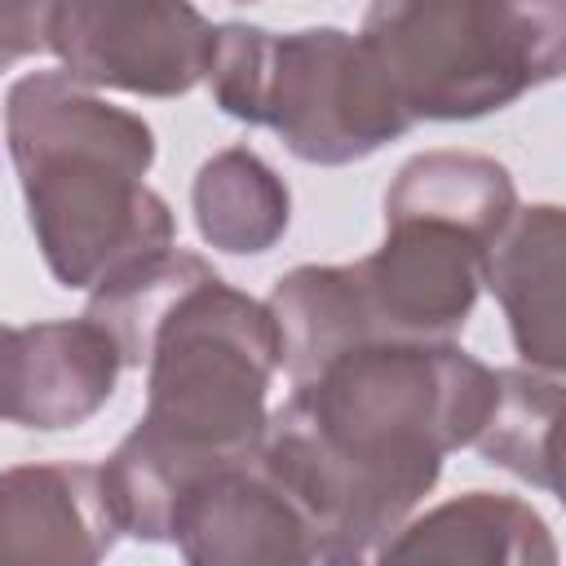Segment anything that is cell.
<instances>
[{
    "mask_svg": "<svg viewBox=\"0 0 566 566\" xmlns=\"http://www.w3.org/2000/svg\"><path fill=\"white\" fill-rule=\"evenodd\" d=\"M190 208L199 239L230 256L270 252L292 221V195L283 177L248 146H226L199 164Z\"/></svg>",
    "mask_w": 566,
    "mask_h": 566,
    "instance_id": "5bb4252c",
    "label": "cell"
},
{
    "mask_svg": "<svg viewBox=\"0 0 566 566\" xmlns=\"http://www.w3.org/2000/svg\"><path fill=\"white\" fill-rule=\"evenodd\" d=\"M548 522L517 495L464 491L420 517H407L380 548L376 566H557Z\"/></svg>",
    "mask_w": 566,
    "mask_h": 566,
    "instance_id": "8fae6325",
    "label": "cell"
},
{
    "mask_svg": "<svg viewBox=\"0 0 566 566\" xmlns=\"http://www.w3.org/2000/svg\"><path fill=\"white\" fill-rule=\"evenodd\" d=\"M115 539L97 464L0 469V566H102Z\"/></svg>",
    "mask_w": 566,
    "mask_h": 566,
    "instance_id": "30bf717a",
    "label": "cell"
},
{
    "mask_svg": "<svg viewBox=\"0 0 566 566\" xmlns=\"http://www.w3.org/2000/svg\"><path fill=\"white\" fill-rule=\"evenodd\" d=\"M124 363L111 336L80 318L9 327L0 323V420L22 429H75L93 420Z\"/></svg>",
    "mask_w": 566,
    "mask_h": 566,
    "instance_id": "9c48e42d",
    "label": "cell"
},
{
    "mask_svg": "<svg viewBox=\"0 0 566 566\" xmlns=\"http://www.w3.org/2000/svg\"><path fill=\"white\" fill-rule=\"evenodd\" d=\"M562 248L566 217L557 203H531L509 217L486 248L482 283L504 305L513 345L531 371L562 376L566 367V314H562Z\"/></svg>",
    "mask_w": 566,
    "mask_h": 566,
    "instance_id": "7c38bea8",
    "label": "cell"
},
{
    "mask_svg": "<svg viewBox=\"0 0 566 566\" xmlns=\"http://www.w3.org/2000/svg\"><path fill=\"white\" fill-rule=\"evenodd\" d=\"M517 212V190L504 164L473 150H424L407 159L385 195V221L420 217L442 221L482 248L500 239Z\"/></svg>",
    "mask_w": 566,
    "mask_h": 566,
    "instance_id": "4fadbf2b",
    "label": "cell"
},
{
    "mask_svg": "<svg viewBox=\"0 0 566 566\" xmlns=\"http://www.w3.org/2000/svg\"><path fill=\"white\" fill-rule=\"evenodd\" d=\"M495 407V367L460 345L376 340L345 349L270 416L256 464L305 509L318 539L380 548L473 447Z\"/></svg>",
    "mask_w": 566,
    "mask_h": 566,
    "instance_id": "6da1fadb",
    "label": "cell"
},
{
    "mask_svg": "<svg viewBox=\"0 0 566 566\" xmlns=\"http://www.w3.org/2000/svg\"><path fill=\"white\" fill-rule=\"evenodd\" d=\"M486 248L442 221H385V243L354 261V279L376 340L442 345L451 340L482 292Z\"/></svg>",
    "mask_w": 566,
    "mask_h": 566,
    "instance_id": "52a82bcc",
    "label": "cell"
},
{
    "mask_svg": "<svg viewBox=\"0 0 566 566\" xmlns=\"http://www.w3.org/2000/svg\"><path fill=\"white\" fill-rule=\"evenodd\" d=\"M310 566H376V548L345 544V539H318Z\"/></svg>",
    "mask_w": 566,
    "mask_h": 566,
    "instance_id": "ac0fdd59",
    "label": "cell"
},
{
    "mask_svg": "<svg viewBox=\"0 0 566 566\" xmlns=\"http://www.w3.org/2000/svg\"><path fill=\"white\" fill-rule=\"evenodd\" d=\"M168 539L186 566H310L318 531L256 455H243L181 495Z\"/></svg>",
    "mask_w": 566,
    "mask_h": 566,
    "instance_id": "ba28073f",
    "label": "cell"
},
{
    "mask_svg": "<svg viewBox=\"0 0 566 566\" xmlns=\"http://www.w3.org/2000/svg\"><path fill=\"white\" fill-rule=\"evenodd\" d=\"M279 367L270 310L217 270L168 305L146 349V411L97 464L119 535L168 544L181 495L212 469L256 451Z\"/></svg>",
    "mask_w": 566,
    "mask_h": 566,
    "instance_id": "7a4b0ae2",
    "label": "cell"
},
{
    "mask_svg": "<svg viewBox=\"0 0 566 566\" xmlns=\"http://www.w3.org/2000/svg\"><path fill=\"white\" fill-rule=\"evenodd\" d=\"M49 13L53 4H0V75L31 57V53H44L49 49Z\"/></svg>",
    "mask_w": 566,
    "mask_h": 566,
    "instance_id": "e0dca14e",
    "label": "cell"
},
{
    "mask_svg": "<svg viewBox=\"0 0 566 566\" xmlns=\"http://www.w3.org/2000/svg\"><path fill=\"white\" fill-rule=\"evenodd\" d=\"M208 270L212 265L203 256L181 252V248H164V252L137 256V261L111 270L88 292L84 318L97 323L111 336V345H115V354H119L124 367H146V349H150V336H155L159 318Z\"/></svg>",
    "mask_w": 566,
    "mask_h": 566,
    "instance_id": "2e32d148",
    "label": "cell"
},
{
    "mask_svg": "<svg viewBox=\"0 0 566 566\" xmlns=\"http://www.w3.org/2000/svg\"><path fill=\"white\" fill-rule=\"evenodd\" d=\"M203 84L230 119L274 128L296 159L323 168L367 159L411 128L371 49L340 27L274 35L221 22Z\"/></svg>",
    "mask_w": 566,
    "mask_h": 566,
    "instance_id": "277c9868",
    "label": "cell"
},
{
    "mask_svg": "<svg viewBox=\"0 0 566 566\" xmlns=\"http://www.w3.org/2000/svg\"><path fill=\"white\" fill-rule=\"evenodd\" d=\"M358 40L407 119H478L562 75L566 9L509 0H385Z\"/></svg>",
    "mask_w": 566,
    "mask_h": 566,
    "instance_id": "5b68a950",
    "label": "cell"
},
{
    "mask_svg": "<svg viewBox=\"0 0 566 566\" xmlns=\"http://www.w3.org/2000/svg\"><path fill=\"white\" fill-rule=\"evenodd\" d=\"M49 53L84 88L181 97L208 80L212 22L190 4L66 0L49 13Z\"/></svg>",
    "mask_w": 566,
    "mask_h": 566,
    "instance_id": "8992f818",
    "label": "cell"
},
{
    "mask_svg": "<svg viewBox=\"0 0 566 566\" xmlns=\"http://www.w3.org/2000/svg\"><path fill=\"white\" fill-rule=\"evenodd\" d=\"M4 137L31 234L62 287H97L111 270L177 239L172 208L146 186L155 133L62 71H31L4 97Z\"/></svg>",
    "mask_w": 566,
    "mask_h": 566,
    "instance_id": "3957f363",
    "label": "cell"
},
{
    "mask_svg": "<svg viewBox=\"0 0 566 566\" xmlns=\"http://www.w3.org/2000/svg\"><path fill=\"white\" fill-rule=\"evenodd\" d=\"M557 420H562V376L531 367L495 371V407L473 438V447L513 478L557 491Z\"/></svg>",
    "mask_w": 566,
    "mask_h": 566,
    "instance_id": "9a60e30c",
    "label": "cell"
}]
</instances>
